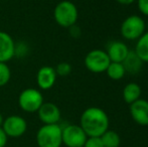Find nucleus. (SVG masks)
Here are the masks:
<instances>
[{
	"label": "nucleus",
	"instance_id": "obj_1",
	"mask_svg": "<svg viewBox=\"0 0 148 147\" xmlns=\"http://www.w3.org/2000/svg\"><path fill=\"white\" fill-rule=\"evenodd\" d=\"M107 113L98 107H90L81 115L80 126L88 137H101L109 129Z\"/></svg>",
	"mask_w": 148,
	"mask_h": 147
},
{
	"label": "nucleus",
	"instance_id": "obj_2",
	"mask_svg": "<svg viewBox=\"0 0 148 147\" xmlns=\"http://www.w3.org/2000/svg\"><path fill=\"white\" fill-rule=\"evenodd\" d=\"M79 11L77 6L69 0L59 2L53 10V18L62 27L70 28L77 23Z\"/></svg>",
	"mask_w": 148,
	"mask_h": 147
},
{
	"label": "nucleus",
	"instance_id": "obj_3",
	"mask_svg": "<svg viewBox=\"0 0 148 147\" xmlns=\"http://www.w3.org/2000/svg\"><path fill=\"white\" fill-rule=\"evenodd\" d=\"M62 130L59 124L42 125L36 133L38 147H60L62 144Z\"/></svg>",
	"mask_w": 148,
	"mask_h": 147
},
{
	"label": "nucleus",
	"instance_id": "obj_4",
	"mask_svg": "<svg viewBox=\"0 0 148 147\" xmlns=\"http://www.w3.org/2000/svg\"><path fill=\"white\" fill-rule=\"evenodd\" d=\"M146 24L139 15H130L121 24V36L128 40H137L144 34Z\"/></svg>",
	"mask_w": 148,
	"mask_h": 147
},
{
	"label": "nucleus",
	"instance_id": "obj_5",
	"mask_svg": "<svg viewBox=\"0 0 148 147\" xmlns=\"http://www.w3.org/2000/svg\"><path fill=\"white\" fill-rule=\"evenodd\" d=\"M43 103V97L40 91L33 88L23 90L18 97V105L21 110L27 113L37 112Z\"/></svg>",
	"mask_w": 148,
	"mask_h": 147
},
{
	"label": "nucleus",
	"instance_id": "obj_6",
	"mask_svg": "<svg viewBox=\"0 0 148 147\" xmlns=\"http://www.w3.org/2000/svg\"><path fill=\"white\" fill-rule=\"evenodd\" d=\"M110 63L111 62L107 53L102 49H93L85 57V66L90 72L94 74L106 72Z\"/></svg>",
	"mask_w": 148,
	"mask_h": 147
},
{
	"label": "nucleus",
	"instance_id": "obj_7",
	"mask_svg": "<svg viewBox=\"0 0 148 147\" xmlns=\"http://www.w3.org/2000/svg\"><path fill=\"white\" fill-rule=\"evenodd\" d=\"M62 144L66 147H84L88 136L80 125L70 124L62 130Z\"/></svg>",
	"mask_w": 148,
	"mask_h": 147
},
{
	"label": "nucleus",
	"instance_id": "obj_8",
	"mask_svg": "<svg viewBox=\"0 0 148 147\" xmlns=\"http://www.w3.org/2000/svg\"><path fill=\"white\" fill-rule=\"evenodd\" d=\"M2 129L7 137L17 138L22 136L27 130V122L23 117L18 115H11L5 118L2 125Z\"/></svg>",
	"mask_w": 148,
	"mask_h": 147
},
{
	"label": "nucleus",
	"instance_id": "obj_9",
	"mask_svg": "<svg viewBox=\"0 0 148 147\" xmlns=\"http://www.w3.org/2000/svg\"><path fill=\"white\" fill-rule=\"evenodd\" d=\"M36 113L38 119L42 122L43 125L59 124L60 117H62L60 108L56 104L51 102L43 103Z\"/></svg>",
	"mask_w": 148,
	"mask_h": 147
},
{
	"label": "nucleus",
	"instance_id": "obj_10",
	"mask_svg": "<svg viewBox=\"0 0 148 147\" xmlns=\"http://www.w3.org/2000/svg\"><path fill=\"white\" fill-rule=\"evenodd\" d=\"M58 75L56 73L55 68L45 66L38 70L36 74V83L37 86L41 90H49L55 86L57 82Z\"/></svg>",
	"mask_w": 148,
	"mask_h": 147
},
{
	"label": "nucleus",
	"instance_id": "obj_11",
	"mask_svg": "<svg viewBox=\"0 0 148 147\" xmlns=\"http://www.w3.org/2000/svg\"><path fill=\"white\" fill-rule=\"evenodd\" d=\"M130 115L140 126H148V101L139 99L130 104Z\"/></svg>",
	"mask_w": 148,
	"mask_h": 147
},
{
	"label": "nucleus",
	"instance_id": "obj_12",
	"mask_svg": "<svg viewBox=\"0 0 148 147\" xmlns=\"http://www.w3.org/2000/svg\"><path fill=\"white\" fill-rule=\"evenodd\" d=\"M15 55V43L9 34L0 31V63H7Z\"/></svg>",
	"mask_w": 148,
	"mask_h": 147
},
{
	"label": "nucleus",
	"instance_id": "obj_13",
	"mask_svg": "<svg viewBox=\"0 0 148 147\" xmlns=\"http://www.w3.org/2000/svg\"><path fill=\"white\" fill-rule=\"evenodd\" d=\"M129 51L126 44L122 41H111L107 46V55L112 63H122L127 57Z\"/></svg>",
	"mask_w": 148,
	"mask_h": 147
},
{
	"label": "nucleus",
	"instance_id": "obj_14",
	"mask_svg": "<svg viewBox=\"0 0 148 147\" xmlns=\"http://www.w3.org/2000/svg\"><path fill=\"white\" fill-rule=\"evenodd\" d=\"M122 65L124 66L126 73H129L131 75H136L142 69L143 62L141 61L140 57L137 55V53L134 51H129L127 57L122 62Z\"/></svg>",
	"mask_w": 148,
	"mask_h": 147
},
{
	"label": "nucleus",
	"instance_id": "obj_15",
	"mask_svg": "<svg viewBox=\"0 0 148 147\" xmlns=\"http://www.w3.org/2000/svg\"><path fill=\"white\" fill-rule=\"evenodd\" d=\"M141 93H142V91H141V88L138 84H136V83H129L123 89V100L127 104L130 105L140 99Z\"/></svg>",
	"mask_w": 148,
	"mask_h": 147
},
{
	"label": "nucleus",
	"instance_id": "obj_16",
	"mask_svg": "<svg viewBox=\"0 0 148 147\" xmlns=\"http://www.w3.org/2000/svg\"><path fill=\"white\" fill-rule=\"evenodd\" d=\"M134 51L143 63H148V31H145L142 36L137 39Z\"/></svg>",
	"mask_w": 148,
	"mask_h": 147
},
{
	"label": "nucleus",
	"instance_id": "obj_17",
	"mask_svg": "<svg viewBox=\"0 0 148 147\" xmlns=\"http://www.w3.org/2000/svg\"><path fill=\"white\" fill-rule=\"evenodd\" d=\"M106 74L111 80L119 81L124 78L126 71H125L122 63H112L111 62L106 70Z\"/></svg>",
	"mask_w": 148,
	"mask_h": 147
},
{
	"label": "nucleus",
	"instance_id": "obj_18",
	"mask_svg": "<svg viewBox=\"0 0 148 147\" xmlns=\"http://www.w3.org/2000/svg\"><path fill=\"white\" fill-rule=\"evenodd\" d=\"M101 140L104 147H119L121 144V138L119 134L114 130L110 129H108L101 136Z\"/></svg>",
	"mask_w": 148,
	"mask_h": 147
},
{
	"label": "nucleus",
	"instance_id": "obj_19",
	"mask_svg": "<svg viewBox=\"0 0 148 147\" xmlns=\"http://www.w3.org/2000/svg\"><path fill=\"white\" fill-rule=\"evenodd\" d=\"M11 78V71L6 63H0V87L8 84Z\"/></svg>",
	"mask_w": 148,
	"mask_h": 147
},
{
	"label": "nucleus",
	"instance_id": "obj_20",
	"mask_svg": "<svg viewBox=\"0 0 148 147\" xmlns=\"http://www.w3.org/2000/svg\"><path fill=\"white\" fill-rule=\"evenodd\" d=\"M55 70L58 76L66 77V76H68V75H70L71 72H72V66L69 63L62 62V63H60L59 65L57 66V68H55Z\"/></svg>",
	"mask_w": 148,
	"mask_h": 147
},
{
	"label": "nucleus",
	"instance_id": "obj_21",
	"mask_svg": "<svg viewBox=\"0 0 148 147\" xmlns=\"http://www.w3.org/2000/svg\"><path fill=\"white\" fill-rule=\"evenodd\" d=\"M84 147H104L101 137H88Z\"/></svg>",
	"mask_w": 148,
	"mask_h": 147
},
{
	"label": "nucleus",
	"instance_id": "obj_22",
	"mask_svg": "<svg viewBox=\"0 0 148 147\" xmlns=\"http://www.w3.org/2000/svg\"><path fill=\"white\" fill-rule=\"evenodd\" d=\"M138 9L143 15L148 16V0H136Z\"/></svg>",
	"mask_w": 148,
	"mask_h": 147
},
{
	"label": "nucleus",
	"instance_id": "obj_23",
	"mask_svg": "<svg viewBox=\"0 0 148 147\" xmlns=\"http://www.w3.org/2000/svg\"><path fill=\"white\" fill-rule=\"evenodd\" d=\"M8 137L5 134V132L3 131L2 128H0V147H5L7 144Z\"/></svg>",
	"mask_w": 148,
	"mask_h": 147
},
{
	"label": "nucleus",
	"instance_id": "obj_24",
	"mask_svg": "<svg viewBox=\"0 0 148 147\" xmlns=\"http://www.w3.org/2000/svg\"><path fill=\"white\" fill-rule=\"evenodd\" d=\"M116 1L119 2L120 4H123V5H130V4H132L136 0H116Z\"/></svg>",
	"mask_w": 148,
	"mask_h": 147
},
{
	"label": "nucleus",
	"instance_id": "obj_25",
	"mask_svg": "<svg viewBox=\"0 0 148 147\" xmlns=\"http://www.w3.org/2000/svg\"><path fill=\"white\" fill-rule=\"evenodd\" d=\"M3 121H4V118H3V116H2V114L0 113V128L3 125Z\"/></svg>",
	"mask_w": 148,
	"mask_h": 147
}]
</instances>
